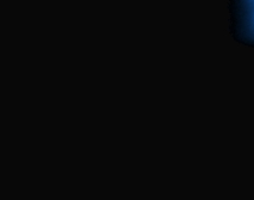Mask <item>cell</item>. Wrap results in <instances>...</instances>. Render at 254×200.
<instances>
[{
  "label": "cell",
  "mask_w": 254,
  "mask_h": 200,
  "mask_svg": "<svg viewBox=\"0 0 254 200\" xmlns=\"http://www.w3.org/2000/svg\"><path fill=\"white\" fill-rule=\"evenodd\" d=\"M229 32L235 41L254 47V0H230Z\"/></svg>",
  "instance_id": "1"
}]
</instances>
